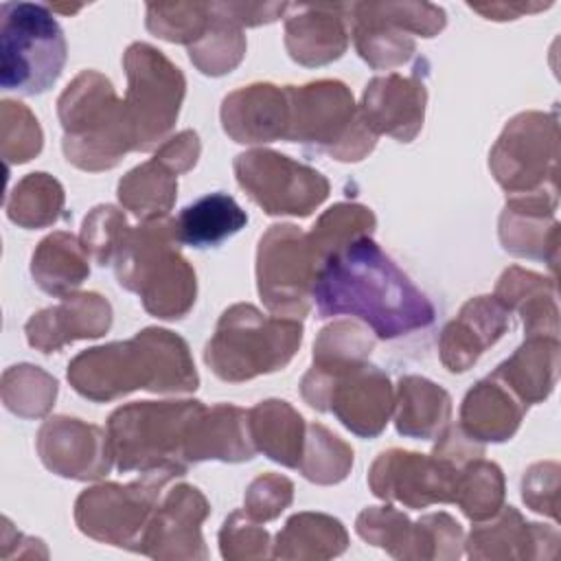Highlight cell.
<instances>
[{
	"label": "cell",
	"instance_id": "52a82bcc",
	"mask_svg": "<svg viewBox=\"0 0 561 561\" xmlns=\"http://www.w3.org/2000/svg\"><path fill=\"white\" fill-rule=\"evenodd\" d=\"M0 83L20 94L46 92L66 64L61 26L44 4H0Z\"/></svg>",
	"mask_w": 561,
	"mask_h": 561
},
{
	"label": "cell",
	"instance_id": "f1b7e54d",
	"mask_svg": "<svg viewBox=\"0 0 561 561\" xmlns=\"http://www.w3.org/2000/svg\"><path fill=\"white\" fill-rule=\"evenodd\" d=\"M85 248L68 232H53L33 252L31 274L35 283L53 296H64L79 287L90 274Z\"/></svg>",
	"mask_w": 561,
	"mask_h": 561
},
{
	"label": "cell",
	"instance_id": "d6986e66",
	"mask_svg": "<svg viewBox=\"0 0 561 561\" xmlns=\"http://www.w3.org/2000/svg\"><path fill=\"white\" fill-rule=\"evenodd\" d=\"M425 85L416 77H377L366 85L362 121L373 134H390L403 142L412 140L423 125Z\"/></svg>",
	"mask_w": 561,
	"mask_h": 561
},
{
	"label": "cell",
	"instance_id": "1f68e13d",
	"mask_svg": "<svg viewBox=\"0 0 561 561\" xmlns=\"http://www.w3.org/2000/svg\"><path fill=\"white\" fill-rule=\"evenodd\" d=\"M543 533L539 524H526L522 515L508 506L495 524L476 526L467 541V554L471 559L491 557H533L528 546H537V537Z\"/></svg>",
	"mask_w": 561,
	"mask_h": 561
},
{
	"label": "cell",
	"instance_id": "d4e9b609",
	"mask_svg": "<svg viewBox=\"0 0 561 561\" xmlns=\"http://www.w3.org/2000/svg\"><path fill=\"white\" fill-rule=\"evenodd\" d=\"M175 221V237L191 248H215L237 234L245 224V210L226 193H208L188 204Z\"/></svg>",
	"mask_w": 561,
	"mask_h": 561
},
{
	"label": "cell",
	"instance_id": "d6a6232c",
	"mask_svg": "<svg viewBox=\"0 0 561 561\" xmlns=\"http://www.w3.org/2000/svg\"><path fill=\"white\" fill-rule=\"evenodd\" d=\"M64 206V191L46 173H28L20 180L7 199V215L22 228H42L55 224Z\"/></svg>",
	"mask_w": 561,
	"mask_h": 561
},
{
	"label": "cell",
	"instance_id": "83f0119b",
	"mask_svg": "<svg viewBox=\"0 0 561 561\" xmlns=\"http://www.w3.org/2000/svg\"><path fill=\"white\" fill-rule=\"evenodd\" d=\"M344 526L320 513L294 515L278 533L274 543L276 559H329L346 550Z\"/></svg>",
	"mask_w": 561,
	"mask_h": 561
},
{
	"label": "cell",
	"instance_id": "44dd1931",
	"mask_svg": "<svg viewBox=\"0 0 561 561\" xmlns=\"http://www.w3.org/2000/svg\"><path fill=\"white\" fill-rule=\"evenodd\" d=\"M221 121L237 142H270L285 138L287 96L270 83H254L224 99Z\"/></svg>",
	"mask_w": 561,
	"mask_h": 561
},
{
	"label": "cell",
	"instance_id": "4316f807",
	"mask_svg": "<svg viewBox=\"0 0 561 561\" xmlns=\"http://www.w3.org/2000/svg\"><path fill=\"white\" fill-rule=\"evenodd\" d=\"M340 7H335L337 11ZM305 15L289 18L287 22V48L291 59L318 66L337 59L346 48V35L342 18L324 13L327 7H300Z\"/></svg>",
	"mask_w": 561,
	"mask_h": 561
},
{
	"label": "cell",
	"instance_id": "9a60e30c",
	"mask_svg": "<svg viewBox=\"0 0 561 561\" xmlns=\"http://www.w3.org/2000/svg\"><path fill=\"white\" fill-rule=\"evenodd\" d=\"M460 467L443 456H421L390 449L373 462L368 484L381 500H399L410 508L454 502Z\"/></svg>",
	"mask_w": 561,
	"mask_h": 561
},
{
	"label": "cell",
	"instance_id": "7c38bea8",
	"mask_svg": "<svg viewBox=\"0 0 561 561\" xmlns=\"http://www.w3.org/2000/svg\"><path fill=\"white\" fill-rule=\"evenodd\" d=\"M316 256L309 239L291 224L272 226L259 243L256 278L265 307L283 318H302L316 278Z\"/></svg>",
	"mask_w": 561,
	"mask_h": 561
},
{
	"label": "cell",
	"instance_id": "cb8c5ba5",
	"mask_svg": "<svg viewBox=\"0 0 561 561\" xmlns=\"http://www.w3.org/2000/svg\"><path fill=\"white\" fill-rule=\"evenodd\" d=\"M524 414L495 377H486L471 388L462 401V432L473 440H506L515 434Z\"/></svg>",
	"mask_w": 561,
	"mask_h": 561
},
{
	"label": "cell",
	"instance_id": "74e56055",
	"mask_svg": "<svg viewBox=\"0 0 561 561\" xmlns=\"http://www.w3.org/2000/svg\"><path fill=\"white\" fill-rule=\"evenodd\" d=\"M234 18H226V15H217L208 28H206V37L208 44H193L188 46L191 53V61L204 72V75H224L230 72L241 55H243V39L239 28L232 24Z\"/></svg>",
	"mask_w": 561,
	"mask_h": 561
},
{
	"label": "cell",
	"instance_id": "ab89813d",
	"mask_svg": "<svg viewBox=\"0 0 561 561\" xmlns=\"http://www.w3.org/2000/svg\"><path fill=\"white\" fill-rule=\"evenodd\" d=\"M219 541H221V554L226 559H252V557H267V543H270V535L259 528L256 524H252L248 517L243 519V513H232L221 533H219Z\"/></svg>",
	"mask_w": 561,
	"mask_h": 561
},
{
	"label": "cell",
	"instance_id": "8d00e7d4",
	"mask_svg": "<svg viewBox=\"0 0 561 561\" xmlns=\"http://www.w3.org/2000/svg\"><path fill=\"white\" fill-rule=\"evenodd\" d=\"M57 394V381L37 366H11L2 377L4 405L20 416H42Z\"/></svg>",
	"mask_w": 561,
	"mask_h": 561
},
{
	"label": "cell",
	"instance_id": "7a4b0ae2",
	"mask_svg": "<svg viewBox=\"0 0 561 561\" xmlns=\"http://www.w3.org/2000/svg\"><path fill=\"white\" fill-rule=\"evenodd\" d=\"M68 381L92 401H110L138 388L191 392L199 383L186 342L167 329H145L134 340L79 353L68 364Z\"/></svg>",
	"mask_w": 561,
	"mask_h": 561
},
{
	"label": "cell",
	"instance_id": "e575fe53",
	"mask_svg": "<svg viewBox=\"0 0 561 561\" xmlns=\"http://www.w3.org/2000/svg\"><path fill=\"white\" fill-rule=\"evenodd\" d=\"M298 469L318 484H333L346 478L353 465V449L322 425H309Z\"/></svg>",
	"mask_w": 561,
	"mask_h": 561
},
{
	"label": "cell",
	"instance_id": "8fae6325",
	"mask_svg": "<svg viewBox=\"0 0 561 561\" xmlns=\"http://www.w3.org/2000/svg\"><path fill=\"white\" fill-rule=\"evenodd\" d=\"M171 478L175 476L167 471H147L142 480L127 486L101 484L83 491L75 504L79 530L96 541L138 552L158 500V489Z\"/></svg>",
	"mask_w": 561,
	"mask_h": 561
},
{
	"label": "cell",
	"instance_id": "5b68a950",
	"mask_svg": "<svg viewBox=\"0 0 561 561\" xmlns=\"http://www.w3.org/2000/svg\"><path fill=\"white\" fill-rule=\"evenodd\" d=\"M57 114L64 127V153L79 169H110L134 149L125 105L99 72H81L59 96Z\"/></svg>",
	"mask_w": 561,
	"mask_h": 561
},
{
	"label": "cell",
	"instance_id": "277c9868",
	"mask_svg": "<svg viewBox=\"0 0 561 561\" xmlns=\"http://www.w3.org/2000/svg\"><path fill=\"white\" fill-rule=\"evenodd\" d=\"M178 243L175 221L153 219L129 230L116 254L118 283L136 291L149 313L167 320L184 318L195 302V272Z\"/></svg>",
	"mask_w": 561,
	"mask_h": 561
},
{
	"label": "cell",
	"instance_id": "30bf717a",
	"mask_svg": "<svg viewBox=\"0 0 561 561\" xmlns=\"http://www.w3.org/2000/svg\"><path fill=\"white\" fill-rule=\"evenodd\" d=\"M127 99L123 101L131 145L138 151L153 149L173 127L184 96V77L160 50L134 44L125 53Z\"/></svg>",
	"mask_w": 561,
	"mask_h": 561
},
{
	"label": "cell",
	"instance_id": "d590c367",
	"mask_svg": "<svg viewBox=\"0 0 561 561\" xmlns=\"http://www.w3.org/2000/svg\"><path fill=\"white\" fill-rule=\"evenodd\" d=\"M504 497V482L502 471L493 462L473 460L465 469H460L458 478V491H456V504L462 508V513L473 519H486L495 515L502 506Z\"/></svg>",
	"mask_w": 561,
	"mask_h": 561
},
{
	"label": "cell",
	"instance_id": "8992f818",
	"mask_svg": "<svg viewBox=\"0 0 561 561\" xmlns=\"http://www.w3.org/2000/svg\"><path fill=\"white\" fill-rule=\"evenodd\" d=\"M302 340L294 318H267L252 305H234L219 318L204 359L224 381H245L289 364Z\"/></svg>",
	"mask_w": 561,
	"mask_h": 561
},
{
	"label": "cell",
	"instance_id": "b9f144b4",
	"mask_svg": "<svg viewBox=\"0 0 561 561\" xmlns=\"http://www.w3.org/2000/svg\"><path fill=\"white\" fill-rule=\"evenodd\" d=\"M20 138L18 164L31 160L42 149V129L37 118L18 101H2V147Z\"/></svg>",
	"mask_w": 561,
	"mask_h": 561
},
{
	"label": "cell",
	"instance_id": "836d02e7",
	"mask_svg": "<svg viewBox=\"0 0 561 561\" xmlns=\"http://www.w3.org/2000/svg\"><path fill=\"white\" fill-rule=\"evenodd\" d=\"M552 353H557V346L550 348L548 355ZM548 355L543 353V340L530 337L511 359L497 366L493 377L502 383H511L526 403L541 401L552 390L557 375V368H543Z\"/></svg>",
	"mask_w": 561,
	"mask_h": 561
},
{
	"label": "cell",
	"instance_id": "603a6c76",
	"mask_svg": "<svg viewBox=\"0 0 561 561\" xmlns=\"http://www.w3.org/2000/svg\"><path fill=\"white\" fill-rule=\"evenodd\" d=\"M256 447L252 445L248 430V412L234 405H215L213 410H202L195 419L188 440H186V462L202 460H226L239 462L250 460Z\"/></svg>",
	"mask_w": 561,
	"mask_h": 561
},
{
	"label": "cell",
	"instance_id": "3957f363",
	"mask_svg": "<svg viewBox=\"0 0 561 561\" xmlns=\"http://www.w3.org/2000/svg\"><path fill=\"white\" fill-rule=\"evenodd\" d=\"M202 401H140L118 408L107 421V440L121 473L140 469L186 473V440Z\"/></svg>",
	"mask_w": 561,
	"mask_h": 561
},
{
	"label": "cell",
	"instance_id": "4fadbf2b",
	"mask_svg": "<svg viewBox=\"0 0 561 561\" xmlns=\"http://www.w3.org/2000/svg\"><path fill=\"white\" fill-rule=\"evenodd\" d=\"M239 186L270 215L307 217L329 195L322 173L276 151H248L234 160Z\"/></svg>",
	"mask_w": 561,
	"mask_h": 561
},
{
	"label": "cell",
	"instance_id": "f35d334b",
	"mask_svg": "<svg viewBox=\"0 0 561 561\" xmlns=\"http://www.w3.org/2000/svg\"><path fill=\"white\" fill-rule=\"evenodd\" d=\"M129 226L114 206H99L83 221V248L90 250L99 265H107L121 250Z\"/></svg>",
	"mask_w": 561,
	"mask_h": 561
},
{
	"label": "cell",
	"instance_id": "7402d4cb",
	"mask_svg": "<svg viewBox=\"0 0 561 561\" xmlns=\"http://www.w3.org/2000/svg\"><path fill=\"white\" fill-rule=\"evenodd\" d=\"M508 327L506 311L489 296L471 298L440 337V359L451 373L467 370Z\"/></svg>",
	"mask_w": 561,
	"mask_h": 561
},
{
	"label": "cell",
	"instance_id": "5bb4252c",
	"mask_svg": "<svg viewBox=\"0 0 561 561\" xmlns=\"http://www.w3.org/2000/svg\"><path fill=\"white\" fill-rule=\"evenodd\" d=\"M357 535L394 559H454L460 554L462 530L447 513L410 524L392 506H370L357 517Z\"/></svg>",
	"mask_w": 561,
	"mask_h": 561
},
{
	"label": "cell",
	"instance_id": "ba28073f",
	"mask_svg": "<svg viewBox=\"0 0 561 561\" xmlns=\"http://www.w3.org/2000/svg\"><path fill=\"white\" fill-rule=\"evenodd\" d=\"M285 140L313 145L337 160H359L375 147V134L355 114L353 94L340 81L287 85Z\"/></svg>",
	"mask_w": 561,
	"mask_h": 561
},
{
	"label": "cell",
	"instance_id": "f546056e",
	"mask_svg": "<svg viewBox=\"0 0 561 561\" xmlns=\"http://www.w3.org/2000/svg\"><path fill=\"white\" fill-rule=\"evenodd\" d=\"M449 394L423 377H403L399 381L397 432L414 438H432L449 421Z\"/></svg>",
	"mask_w": 561,
	"mask_h": 561
},
{
	"label": "cell",
	"instance_id": "60d3db41",
	"mask_svg": "<svg viewBox=\"0 0 561 561\" xmlns=\"http://www.w3.org/2000/svg\"><path fill=\"white\" fill-rule=\"evenodd\" d=\"M291 491H294L291 482L283 476L267 473L256 478L245 493L248 515L259 522L278 517L285 511V506H289Z\"/></svg>",
	"mask_w": 561,
	"mask_h": 561
},
{
	"label": "cell",
	"instance_id": "2e32d148",
	"mask_svg": "<svg viewBox=\"0 0 561 561\" xmlns=\"http://www.w3.org/2000/svg\"><path fill=\"white\" fill-rule=\"evenodd\" d=\"M206 515L208 502L195 486L171 489L164 504L151 515L138 552L156 559H204L199 524Z\"/></svg>",
	"mask_w": 561,
	"mask_h": 561
},
{
	"label": "cell",
	"instance_id": "9c48e42d",
	"mask_svg": "<svg viewBox=\"0 0 561 561\" xmlns=\"http://www.w3.org/2000/svg\"><path fill=\"white\" fill-rule=\"evenodd\" d=\"M300 390L311 408L333 412L344 427L364 438L377 436L392 410L388 377L364 359L313 362Z\"/></svg>",
	"mask_w": 561,
	"mask_h": 561
},
{
	"label": "cell",
	"instance_id": "4dcf8cb0",
	"mask_svg": "<svg viewBox=\"0 0 561 561\" xmlns=\"http://www.w3.org/2000/svg\"><path fill=\"white\" fill-rule=\"evenodd\" d=\"M175 175L178 173L156 156L121 180L118 199L142 219H162L175 199Z\"/></svg>",
	"mask_w": 561,
	"mask_h": 561
},
{
	"label": "cell",
	"instance_id": "e0dca14e",
	"mask_svg": "<svg viewBox=\"0 0 561 561\" xmlns=\"http://www.w3.org/2000/svg\"><path fill=\"white\" fill-rule=\"evenodd\" d=\"M42 462L64 478L94 480L110 471L112 451L107 436L79 419H48L37 434Z\"/></svg>",
	"mask_w": 561,
	"mask_h": 561
},
{
	"label": "cell",
	"instance_id": "484cf974",
	"mask_svg": "<svg viewBox=\"0 0 561 561\" xmlns=\"http://www.w3.org/2000/svg\"><path fill=\"white\" fill-rule=\"evenodd\" d=\"M248 430L256 449L285 467L298 469L305 445V423L287 401H261L248 412Z\"/></svg>",
	"mask_w": 561,
	"mask_h": 561
},
{
	"label": "cell",
	"instance_id": "ac0fdd59",
	"mask_svg": "<svg viewBox=\"0 0 561 561\" xmlns=\"http://www.w3.org/2000/svg\"><path fill=\"white\" fill-rule=\"evenodd\" d=\"M552 127H557L554 118L546 121L543 114L533 112L522 114L508 123L491 153V169L495 173V180L506 191L526 193L535 184H541L546 167L535 162L530 156L543 162H554V158H546V140L557 138V134L546 138V131H550Z\"/></svg>",
	"mask_w": 561,
	"mask_h": 561
},
{
	"label": "cell",
	"instance_id": "6da1fadb",
	"mask_svg": "<svg viewBox=\"0 0 561 561\" xmlns=\"http://www.w3.org/2000/svg\"><path fill=\"white\" fill-rule=\"evenodd\" d=\"M311 298L318 318H359L381 340H394L434 322V305L370 234L353 237L322 259Z\"/></svg>",
	"mask_w": 561,
	"mask_h": 561
},
{
	"label": "cell",
	"instance_id": "ffe728a7",
	"mask_svg": "<svg viewBox=\"0 0 561 561\" xmlns=\"http://www.w3.org/2000/svg\"><path fill=\"white\" fill-rule=\"evenodd\" d=\"M112 309L99 294L66 296L61 305L35 313L26 322V337L33 348L42 353L57 351L59 346L81 340L99 337L110 329Z\"/></svg>",
	"mask_w": 561,
	"mask_h": 561
}]
</instances>
